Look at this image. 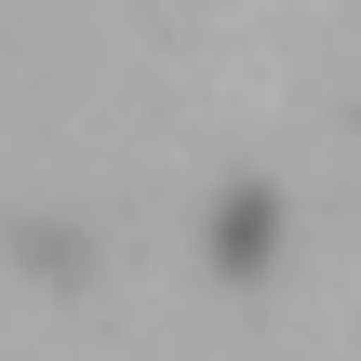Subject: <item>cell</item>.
I'll return each instance as SVG.
<instances>
[{
	"label": "cell",
	"instance_id": "1",
	"mask_svg": "<svg viewBox=\"0 0 361 361\" xmlns=\"http://www.w3.org/2000/svg\"><path fill=\"white\" fill-rule=\"evenodd\" d=\"M214 228H228V241H214L228 268H268V228H281V201H268V188H241V201H228Z\"/></svg>",
	"mask_w": 361,
	"mask_h": 361
}]
</instances>
